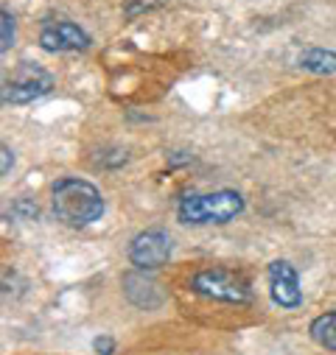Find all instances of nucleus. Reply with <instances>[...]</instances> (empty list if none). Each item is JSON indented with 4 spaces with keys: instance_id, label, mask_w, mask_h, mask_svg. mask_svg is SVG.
Masks as SVG:
<instances>
[{
    "instance_id": "1",
    "label": "nucleus",
    "mask_w": 336,
    "mask_h": 355,
    "mask_svg": "<svg viewBox=\"0 0 336 355\" xmlns=\"http://www.w3.org/2000/svg\"><path fill=\"white\" fill-rule=\"evenodd\" d=\"M51 207L53 216L67 227H90L104 216V196L101 191L78 176H62L51 188Z\"/></svg>"
},
{
    "instance_id": "11",
    "label": "nucleus",
    "mask_w": 336,
    "mask_h": 355,
    "mask_svg": "<svg viewBox=\"0 0 336 355\" xmlns=\"http://www.w3.org/2000/svg\"><path fill=\"white\" fill-rule=\"evenodd\" d=\"M15 45V17L9 9L0 12V51H9Z\"/></svg>"
},
{
    "instance_id": "3",
    "label": "nucleus",
    "mask_w": 336,
    "mask_h": 355,
    "mask_svg": "<svg viewBox=\"0 0 336 355\" xmlns=\"http://www.w3.org/2000/svg\"><path fill=\"white\" fill-rule=\"evenodd\" d=\"M191 291L213 300V302H227V305H244L252 300V288L244 277H238L235 272L227 269H199L191 277Z\"/></svg>"
},
{
    "instance_id": "2",
    "label": "nucleus",
    "mask_w": 336,
    "mask_h": 355,
    "mask_svg": "<svg viewBox=\"0 0 336 355\" xmlns=\"http://www.w3.org/2000/svg\"><path fill=\"white\" fill-rule=\"evenodd\" d=\"M244 213V196L238 191H213L185 196L177 207V218L183 224H227Z\"/></svg>"
},
{
    "instance_id": "10",
    "label": "nucleus",
    "mask_w": 336,
    "mask_h": 355,
    "mask_svg": "<svg viewBox=\"0 0 336 355\" xmlns=\"http://www.w3.org/2000/svg\"><path fill=\"white\" fill-rule=\"evenodd\" d=\"M308 333H311V338H314L319 347L336 352V311H328V313L317 316V319L308 324Z\"/></svg>"
},
{
    "instance_id": "6",
    "label": "nucleus",
    "mask_w": 336,
    "mask_h": 355,
    "mask_svg": "<svg viewBox=\"0 0 336 355\" xmlns=\"http://www.w3.org/2000/svg\"><path fill=\"white\" fill-rule=\"evenodd\" d=\"M267 277H269V297L275 305H280L286 311H294L303 305L300 277L289 260H272L267 269Z\"/></svg>"
},
{
    "instance_id": "8",
    "label": "nucleus",
    "mask_w": 336,
    "mask_h": 355,
    "mask_svg": "<svg viewBox=\"0 0 336 355\" xmlns=\"http://www.w3.org/2000/svg\"><path fill=\"white\" fill-rule=\"evenodd\" d=\"M124 294L129 297L132 305L146 308V311H151L162 302V294L157 291V286L151 280H146L143 275H126L124 277Z\"/></svg>"
},
{
    "instance_id": "13",
    "label": "nucleus",
    "mask_w": 336,
    "mask_h": 355,
    "mask_svg": "<svg viewBox=\"0 0 336 355\" xmlns=\"http://www.w3.org/2000/svg\"><path fill=\"white\" fill-rule=\"evenodd\" d=\"M0 154H3V168H0V173H3V176H9V171L15 168V157H12V148H9V146H3V148H0Z\"/></svg>"
},
{
    "instance_id": "5",
    "label": "nucleus",
    "mask_w": 336,
    "mask_h": 355,
    "mask_svg": "<svg viewBox=\"0 0 336 355\" xmlns=\"http://www.w3.org/2000/svg\"><path fill=\"white\" fill-rule=\"evenodd\" d=\"M53 90V76L37 64H20L3 81V104H31Z\"/></svg>"
},
{
    "instance_id": "7",
    "label": "nucleus",
    "mask_w": 336,
    "mask_h": 355,
    "mask_svg": "<svg viewBox=\"0 0 336 355\" xmlns=\"http://www.w3.org/2000/svg\"><path fill=\"white\" fill-rule=\"evenodd\" d=\"M40 48L48 53H65V51H87L90 48V34L78 28L70 20H56L45 23L40 31Z\"/></svg>"
},
{
    "instance_id": "4",
    "label": "nucleus",
    "mask_w": 336,
    "mask_h": 355,
    "mask_svg": "<svg viewBox=\"0 0 336 355\" xmlns=\"http://www.w3.org/2000/svg\"><path fill=\"white\" fill-rule=\"evenodd\" d=\"M174 252V243H171V235L160 227H151V230H143L137 232L132 241H129V263L135 266L137 272H157L168 263Z\"/></svg>"
},
{
    "instance_id": "9",
    "label": "nucleus",
    "mask_w": 336,
    "mask_h": 355,
    "mask_svg": "<svg viewBox=\"0 0 336 355\" xmlns=\"http://www.w3.org/2000/svg\"><path fill=\"white\" fill-rule=\"evenodd\" d=\"M300 67L308 73H317V76H330V73H336V51L311 48L300 56Z\"/></svg>"
},
{
    "instance_id": "12",
    "label": "nucleus",
    "mask_w": 336,
    "mask_h": 355,
    "mask_svg": "<svg viewBox=\"0 0 336 355\" xmlns=\"http://www.w3.org/2000/svg\"><path fill=\"white\" fill-rule=\"evenodd\" d=\"M93 349H96L99 355H112V352H115V338H110V336H99V338L93 341Z\"/></svg>"
}]
</instances>
